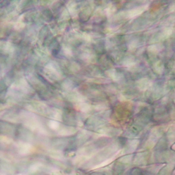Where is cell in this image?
Listing matches in <instances>:
<instances>
[{
    "instance_id": "1",
    "label": "cell",
    "mask_w": 175,
    "mask_h": 175,
    "mask_svg": "<svg viewBox=\"0 0 175 175\" xmlns=\"http://www.w3.org/2000/svg\"></svg>"
}]
</instances>
